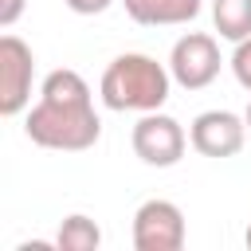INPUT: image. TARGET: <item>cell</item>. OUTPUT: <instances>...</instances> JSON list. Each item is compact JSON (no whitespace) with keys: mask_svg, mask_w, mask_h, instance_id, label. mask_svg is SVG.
I'll use <instances>...</instances> for the list:
<instances>
[{"mask_svg":"<svg viewBox=\"0 0 251 251\" xmlns=\"http://www.w3.org/2000/svg\"><path fill=\"white\" fill-rule=\"evenodd\" d=\"M24 133H27V141H35L43 149H59V153L90 149L102 133V122L94 114L86 78L71 67L51 71L39 86V102L24 118Z\"/></svg>","mask_w":251,"mask_h":251,"instance_id":"6da1fadb","label":"cell"},{"mask_svg":"<svg viewBox=\"0 0 251 251\" xmlns=\"http://www.w3.org/2000/svg\"><path fill=\"white\" fill-rule=\"evenodd\" d=\"M169 86H173V71L165 63H157L153 55L126 51V55H118L102 71L98 94H102L106 110H118V114H126V110L149 114V110H161L169 102Z\"/></svg>","mask_w":251,"mask_h":251,"instance_id":"7a4b0ae2","label":"cell"},{"mask_svg":"<svg viewBox=\"0 0 251 251\" xmlns=\"http://www.w3.org/2000/svg\"><path fill=\"white\" fill-rule=\"evenodd\" d=\"M220 43L208 35V31H188L173 43L169 51V71H173V82L184 86V90H204L216 82L220 75Z\"/></svg>","mask_w":251,"mask_h":251,"instance_id":"3957f363","label":"cell"},{"mask_svg":"<svg viewBox=\"0 0 251 251\" xmlns=\"http://www.w3.org/2000/svg\"><path fill=\"white\" fill-rule=\"evenodd\" d=\"M129 141H133V153H137L145 165H153V169L176 165V161L184 157V145H188L184 126H180L176 118L161 114V110L141 114L137 126H133V133H129Z\"/></svg>","mask_w":251,"mask_h":251,"instance_id":"277c9868","label":"cell"},{"mask_svg":"<svg viewBox=\"0 0 251 251\" xmlns=\"http://www.w3.org/2000/svg\"><path fill=\"white\" fill-rule=\"evenodd\" d=\"M35 55L20 35H0V114L16 118L31 102Z\"/></svg>","mask_w":251,"mask_h":251,"instance_id":"5b68a950","label":"cell"},{"mask_svg":"<svg viewBox=\"0 0 251 251\" xmlns=\"http://www.w3.org/2000/svg\"><path fill=\"white\" fill-rule=\"evenodd\" d=\"M133 247L137 251H180L184 247V212L173 200H145L133 212Z\"/></svg>","mask_w":251,"mask_h":251,"instance_id":"8992f818","label":"cell"},{"mask_svg":"<svg viewBox=\"0 0 251 251\" xmlns=\"http://www.w3.org/2000/svg\"><path fill=\"white\" fill-rule=\"evenodd\" d=\"M247 141V118L231 114V110H204L192 118L188 129V145L200 157H235Z\"/></svg>","mask_w":251,"mask_h":251,"instance_id":"52a82bcc","label":"cell"},{"mask_svg":"<svg viewBox=\"0 0 251 251\" xmlns=\"http://www.w3.org/2000/svg\"><path fill=\"white\" fill-rule=\"evenodd\" d=\"M126 16L141 27H176L200 16V0H122Z\"/></svg>","mask_w":251,"mask_h":251,"instance_id":"ba28073f","label":"cell"},{"mask_svg":"<svg viewBox=\"0 0 251 251\" xmlns=\"http://www.w3.org/2000/svg\"><path fill=\"white\" fill-rule=\"evenodd\" d=\"M212 24L231 43L247 39L251 35V0H212Z\"/></svg>","mask_w":251,"mask_h":251,"instance_id":"9c48e42d","label":"cell"},{"mask_svg":"<svg viewBox=\"0 0 251 251\" xmlns=\"http://www.w3.org/2000/svg\"><path fill=\"white\" fill-rule=\"evenodd\" d=\"M98 243H102V231H98V224H94L90 216H82V212L67 216L63 227H59V235H55V247H59V251H94Z\"/></svg>","mask_w":251,"mask_h":251,"instance_id":"30bf717a","label":"cell"},{"mask_svg":"<svg viewBox=\"0 0 251 251\" xmlns=\"http://www.w3.org/2000/svg\"><path fill=\"white\" fill-rule=\"evenodd\" d=\"M227 63H231V75H235V82H239V86L251 94V35L235 43V51H231V59H227Z\"/></svg>","mask_w":251,"mask_h":251,"instance_id":"8fae6325","label":"cell"},{"mask_svg":"<svg viewBox=\"0 0 251 251\" xmlns=\"http://www.w3.org/2000/svg\"><path fill=\"white\" fill-rule=\"evenodd\" d=\"M71 12H78V16H98V12H106L114 0H63Z\"/></svg>","mask_w":251,"mask_h":251,"instance_id":"7c38bea8","label":"cell"},{"mask_svg":"<svg viewBox=\"0 0 251 251\" xmlns=\"http://www.w3.org/2000/svg\"><path fill=\"white\" fill-rule=\"evenodd\" d=\"M24 4L27 0H0V27H12L24 16Z\"/></svg>","mask_w":251,"mask_h":251,"instance_id":"4fadbf2b","label":"cell"},{"mask_svg":"<svg viewBox=\"0 0 251 251\" xmlns=\"http://www.w3.org/2000/svg\"><path fill=\"white\" fill-rule=\"evenodd\" d=\"M243 118H247V129H251V102H247V110H243Z\"/></svg>","mask_w":251,"mask_h":251,"instance_id":"5bb4252c","label":"cell"},{"mask_svg":"<svg viewBox=\"0 0 251 251\" xmlns=\"http://www.w3.org/2000/svg\"><path fill=\"white\" fill-rule=\"evenodd\" d=\"M243 239H247V247H251V224H247V235H243Z\"/></svg>","mask_w":251,"mask_h":251,"instance_id":"9a60e30c","label":"cell"}]
</instances>
